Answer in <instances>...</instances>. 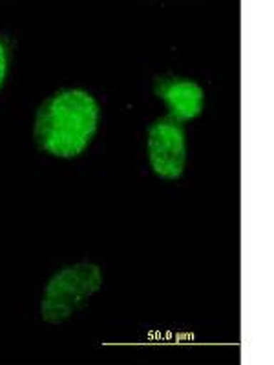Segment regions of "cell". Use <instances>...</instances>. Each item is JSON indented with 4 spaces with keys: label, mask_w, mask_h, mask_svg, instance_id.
<instances>
[{
    "label": "cell",
    "mask_w": 274,
    "mask_h": 365,
    "mask_svg": "<svg viewBox=\"0 0 274 365\" xmlns=\"http://www.w3.org/2000/svg\"><path fill=\"white\" fill-rule=\"evenodd\" d=\"M101 110L84 90H61L41 104L34 126L39 148L59 159L79 158L99 128Z\"/></svg>",
    "instance_id": "obj_1"
},
{
    "label": "cell",
    "mask_w": 274,
    "mask_h": 365,
    "mask_svg": "<svg viewBox=\"0 0 274 365\" xmlns=\"http://www.w3.org/2000/svg\"><path fill=\"white\" fill-rule=\"evenodd\" d=\"M104 276L96 263H71L48 279L41 299V318L59 325L77 314L101 291Z\"/></svg>",
    "instance_id": "obj_2"
},
{
    "label": "cell",
    "mask_w": 274,
    "mask_h": 365,
    "mask_svg": "<svg viewBox=\"0 0 274 365\" xmlns=\"http://www.w3.org/2000/svg\"><path fill=\"white\" fill-rule=\"evenodd\" d=\"M150 168L165 181H178L187 166V135L174 119H159L146 137Z\"/></svg>",
    "instance_id": "obj_3"
},
{
    "label": "cell",
    "mask_w": 274,
    "mask_h": 365,
    "mask_svg": "<svg viewBox=\"0 0 274 365\" xmlns=\"http://www.w3.org/2000/svg\"><path fill=\"white\" fill-rule=\"evenodd\" d=\"M156 93L176 123H188L205 110V90L191 79H158Z\"/></svg>",
    "instance_id": "obj_4"
},
{
    "label": "cell",
    "mask_w": 274,
    "mask_h": 365,
    "mask_svg": "<svg viewBox=\"0 0 274 365\" xmlns=\"http://www.w3.org/2000/svg\"><path fill=\"white\" fill-rule=\"evenodd\" d=\"M6 73H8V53H6L4 44L0 42V86L4 84Z\"/></svg>",
    "instance_id": "obj_5"
}]
</instances>
